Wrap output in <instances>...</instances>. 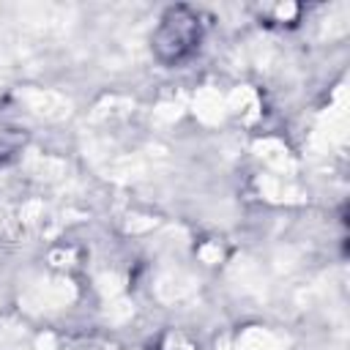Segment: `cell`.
Masks as SVG:
<instances>
[{"instance_id":"obj_2","label":"cell","mask_w":350,"mask_h":350,"mask_svg":"<svg viewBox=\"0 0 350 350\" xmlns=\"http://www.w3.org/2000/svg\"><path fill=\"white\" fill-rule=\"evenodd\" d=\"M25 142H27V129L19 112L5 96H0V167L11 164L22 153Z\"/></svg>"},{"instance_id":"obj_1","label":"cell","mask_w":350,"mask_h":350,"mask_svg":"<svg viewBox=\"0 0 350 350\" xmlns=\"http://www.w3.org/2000/svg\"><path fill=\"white\" fill-rule=\"evenodd\" d=\"M202 38H205L202 14L191 5H172L161 14L150 38V49L161 66H183L200 52Z\"/></svg>"}]
</instances>
